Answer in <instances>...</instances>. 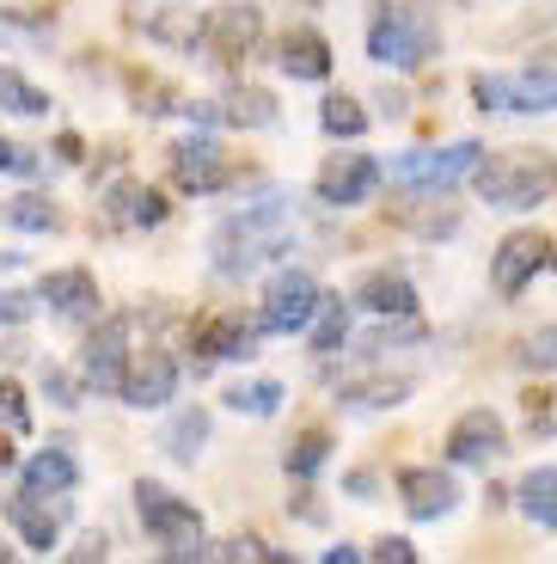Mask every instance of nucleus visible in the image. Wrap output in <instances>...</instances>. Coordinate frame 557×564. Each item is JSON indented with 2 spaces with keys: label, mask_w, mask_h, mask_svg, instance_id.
<instances>
[{
  "label": "nucleus",
  "mask_w": 557,
  "mask_h": 564,
  "mask_svg": "<svg viewBox=\"0 0 557 564\" xmlns=\"http://www.w3.org/2000/svg\"><path fill=\"white\" fill-rule=\"evenodd\" d=\"M472 184L490 209H533V203L557 197V154H545V148H502V154L478 160Z\"/></svg>",
  "instance_id": "obj_2"
},
{
  "label": "nucleus",
  "mask_w": 557,
  "mask_h": 564,
  "mask_svg": "<svg viewBox=\"0 0 557 564\" xmlns=\"http://www.w3.org/2000/svg\"><path fill=\"white\" fill-rule=\"evenodd\" d=\"M490 148L484 141H447V148H404L398 160H392V184H404V191H447V184H460L478 172V160H484Z\"/></svg>",
  "instance_id": "obj_6"
},
{
  "label": "nucleus",
  "mask_w": 557,
  "mask_h": 564,
  "mask_svg": "<svg viewBox=\"0 0 557 564\" xmlns=\"http://www.w3.org/2000/svg\"><path fill=\"white\" fill-rule=\"evenodd\" d=\"M398 497H404V516H411V522H441V516H454V503H460L454 479L435 473V466H404Z\"/></svg>",
  "instance_id": "obj_18"
},
{
  "label": "nucleus",
  "mask_w": 557,
  "mask_h": 564,
  "mask_svg": "<svg viewBox=\"0 0 557 564\" xmlns=\"http://www.w3.org/2000/svg\"><path fill=\"white\" fill-rule=\"evenodd\" d=\"M264 37V13L251 0H221L209 13H196V37H190V56L209 62V68H239V62L258 50Z\"/></svg>",
  "instance_id": "obj_4"
},
{
  "label": "nucleus",
  "mask_w": 557,
  "mask_h": 564,
  "mask_svg": "<svg viewBox=\"0 0 557 564\" xmlns=\"http://www.w3.org/2000/svg\"><path fill=\"white\" fill-rule=\"evenodd\" d=\"M258 332L264 325H251V319H239V313H203V319L190 325V350H196V362H245L251 350H258Z\"/></svg>",
  "instance_id": "obj_16"
},
{
  "label": "nucleus",
  "mask_w": 557,
  "mask_h": 564,
  "mask_svg": "<svg viewBox=\"0 0 557 564\" xmlns=\"http://www.w3.org/2000/svg\"><path fill=\"white\" fill-rule=\"evenodd\" d=\"M551 258L557 252H551V240H545L539 227H521V234H509V240L496 246V258H490V289H496V295H521Z\"/></svg>",
  "instance_id": "obj_13"
},
{
  "label": "nucleus",
  "mask_w": 557,
  "mask_h": 564,
  "mask_svg": "<svg viewBox=\"0 0 557 564\" xmlns=\"http://www.w3.org/2000/svg\"><path fill=\"white\" fill-rule=\"evenodd\" d=\"M319 129H325V135H337V141L368 135V111H362V99H349V93H331V99L319 105Z\"/></svg>",
  "instance_id": "obj_29"
},
{
  "label": "nucleus",
  "mask_w": 557,
  "mask_h": 564,
  "mask_svg": "<svg viewBox=\"0 0 557 564\" xmlns=\"http://www.w3.org/2000/svg\"><path fill=\"white\" fill-rule=\"evenodd\" d=\"M43 160H37V148H25V141H7L0 135V172H19V178H31Z\"/></svg>",
  "instance_id": "obj_37"
},
{
  "label": "nucleus",
  "mask_w": 557,
  "mask_h": 564,
  "mask_svg": "<svg viewBox=\"0 0 557 564\" xmlns=\"http://www.w3.org/2000/svg\"><path fill=\"white\" fill-rule=\"evenodd\" d=\"M172 203L160 197L154 184H141V178H117L111 191H105V203H98V221L111 227V234H135V227H160L166 221Z\"/></svg>",
  "instance_id": "obj_15"
},
{
  "label": "nucleus",
  "mask_w": 557,
  "mask_h": 564,
  "mask_svg": "<svg viewBox=\"0 0 557 564\" xmlns=\"http://www.w3.org/2000/svg\"><path fill=\"white\" fill-rule=\"evenodd\" d=\"M343 332H349V301L325 295L319 301V325H313V356H331L337 344H343Z\"/></svg>",
  "instance_id": "obj_33"
},
{
  "label": "nucleus",
  "mask_w": 557,
  "mask_h": 564,
  "mask_svg": "<svg viewBox=\"0 0 557 564\" xmlns=\"http://www.w3.org/2000/svg\"><path fill=\"white\" fill-rule=\"evenodd\" d=\"M356 558H362V546H349V540H337V546L325 552V564H356Z\"/></svg>",
  "instance_id": "obj_43"
},
{
  "label": "nucleus",
  "mask_w": 557,
  "mask_h": 564,
  "mask_svg": "<svg viewBox=\"0 0 557 564\" xmlns=\"http://www.w3.org/2000/svg\"><path fill=\"white\" fill-rule=\"evenodd\" d=\"M294 246V209H288V197H258V203H245V209H233V215H221L215 221V234H209V264H215V276H251V270H264L270 258H282Z\"/></svg>",
  "instance_id": "obj_1"
},
{
  "label": "nucleus",
  "mask_w": 557,
  "mask_h": 564,
  "mask_svg": "<svg viewBox=\"0 0 557 564\" xmlns=\"http://www.w3.org/2000/svg\"><path fill=\"white\" fill-rule=\"evenodd\" d=\"M325 460H331V436H325V430H301V436L288 442V454H282V466H288L294 479H313Z\"/></svg>",
  "instance_id": "obj_31"
},
{
  "label": "nucleus",
  "mask_w": 557,
  "mask_h": 564,
  "mask_svg": "<svg viewBox=\"0 0 557 564\" xmlns=\"http://www.w3.org/2000/svg\"><path fill=\"white\" fill-rule=\"evenodd\" d=\"M515 362L533 368V375H557V325H539V332L515 350Z\"/></svg>",
  "instance_id": "obj_35"
},
{
  "label": "nucleus",
  "mask_w": 557,
  "mask_h": 564,
  "mask_svg": "<svg viewBox=\"0 0 557 564\" xmlns=\"http://www.w3.org/2000/svg\"><path fill=\"white\" fill-rule=\"evenodd\" d=\"M135 516H141V528L160 540V558H209V546H203V516H196L184 497H172L166 485H154V479H141L135 485Z\"/></svg>",
  "instance_id": "obj_5"
},
{
  "label": "nucleus",
  "mask_w": 557,
  "mask_h": 564,
  "mask_svg": "<svg viewBox=\"0 0 557 564\" xmlns=\"http://www.w3.org/2000/svg\"><path fill=\"white\" fill-rule=\"evenodd\" d=\"M80 485V460H74L62 442H50V448H37L25 460V491H37V497H62V491H74Z\"/></svg>",
  "instance_id": "obj_22"
},
{
  "label": "nucleus",
  "mask_w": 557,
  "mask_h": 564,
  "mask_svg": "<svg viewBox=\"0 0 557 564\" xmlns=\"http://www.w3.org/2000/svg\"><path fill=\"white\" fill-rule=\"evenodd\" d=\"M43 387H50V399H56V405H80V399H74V381L62 375V368H43Z\"/></svg>",
  "instance_id": "obj_40"
},
{
  "label": "nucleus",
  "mask_w": 557,
  "mask_h": 564,
  "mask_svg": "<svg viewBox=\"0 0 557 564\" xmlns=\"http://www.w3.org/2000/svg\"><path fill=\"white\" fill-rule=\"evenodd\" d=\"M380 178H386V166L374 154H331L319 166V178H313V197L325 209H356V203H368L380 191Z\"/></svg>",
  "instance_id": "obj_11"
},
{
  "label": "nucleus",
  "mask_w": 557,
  "mask_h": 564,
  "mask_svg": "<svg viewBox=\"0 0 557 564\" xmlns=\"http://www.w3.org/2000/svg\"><path fill=\"white\" fill-rule=\"evenodd\" d=\"M74 558H105V540H98V534H86L80 546H74Z\"/></svg>",
  "instance_id": "obj_44"
},
{
  "label": "nucleus",
  "mask_w": 557,
  "mask_h": 564,
  "mask_svg": "<svg viewBox=\"0 0 557 564\" xmlns=\"http://www.w3.org/2000/svg\"><path fill=\"white\" fill-rule=\"evenodd\" d=\"M129 25L148 31V37H160V43H184V50H190V37H196L190 7H135V13H129Z\"/></svg>",
  "instance_id": "obj_26"
},
{
  "label": "nucleus",
  "mask_w": 557,
  "mask_h": 564,
  "mask_svg": "<svg viewBox=\"0 0 557 564\" xmlns=\"http://www.w3.org/2000/svg\"><path fill=\"white\" fill-rule=\"evenodd\" d=\"M0 466H13V430H0Z\"/></svg>",
  "instance_id": "obj_45"
},
{
  "label": "nucleus",
  "mask_w": 557,
  "mask_h": 564,
  "mask_svg": "<svg viewBox=\"0 0 557 564\" xmlns=\"http://www.w3.org/2000/svg\"><path fill=\"white\" fill-rule=\"evenodd\" d=\"M166 399H178V356H172V350H135V356H129L123 405L160 411Z\"/></svg>",
  "instance_id": "obj_17"
},
{
  "label": "nucleus",
  "mask_w": 557,
  "mask_h": 564,
  "mask_svg": "<svg viewBox=\"0 0 557 564\" xmlns=\"http://www.w3.org/2000/svg\"><path fill=\"white\" fill-rule=\"evenodd\" d=\"M472 99H478V111H515V117L557 111V68L478 74V80H472Z\"/></svg>",
  "instance_id": "obj_8"
},
{
  "label": "nucleus",
  "mask_w": 557,
  "mask_h": 564,
  "mask_svg": "<svg viewBox=\"0 0 557 564\" xmlns=\"http://www.w3.org/2000/svg\"><path fill=\"white\" fill-rule=\"evenodd\" d=\"M25 313H31V295H19V289L0 295V319H25Z\"/></svg>",
  "instance_id": "obj_41"
},
{
  "label": "nucleus",
  "mask_w": 557,
  "mask_h": 564,
  "mask_svg": "<svg viewBox=\"0 0 557 564\" xmlns=\"http://www.w3.org/2000/svg\"><path fill=\"white\" fill-rule=\"evenodd\" d=\"M551 25H557V0H545V7H539V13H533L521 31H551Z\"/></svg>",
  "instance_id": "obj_42"
},
{
  "label": "nucleus",
  "mask_w": 557,
  "mask_h": 564,
  "mask_svg": "<svg viewBox=\"0 0 557 564\" xmlns=\"http://www.w3.org/2000/svg\"><path fill=\"white\" fill-rule=\"evenodd\" d=\"M392 221L411 227V234H423V240H435V234L447 240V234L460 227V209L447 203V191H435V209H392Z\"/></svg>",
  "instance_id": "obj_30"
},
{
  "label": "nucleus",
  "mask_w": 557,
  "mask_h": 564,
  "mask_svg": "<svg viewBox=\"0 0 557 564\" xmlns=\"http://www.w3.org/2000/svg\"><path fill=\"white\" fill-rule=\"evenodd\" d=\"M7 516H13V528H19V540H25V546H37V552L56 546L62 503H37V491H19L13 503H7Z\"/></svg>",
  "instance_id": "obj_23"
},
{
  "label": "nucleus",
  "mask_w": 557,
  "mask_h": 564,
  "mask_svg": "<svg viewBox=\"0 0 557 564\" xmlns=\"http://www.w3.org/2000/svg\"><path fill=\"white\" fill-rule=\"evenodd\" d=\"M209 430H215V417L203 405H190V411H178V417L160 430V448H166L172 460H196V454H203V442H209Z\"/></svg>",
  "instance_id": "obj_24"
},
{
  "label": "nucleus",
  "mask_w": 557,
  "mask_h": 564,
  "mask_svg": "<svg viewBox=\"0 0 557 564\" xmlns=\"http://www.w3.org/2000/svg\"><path fill=\"white\" fill-rule=\"evenodd\" d=\"M0 111H13V117H43V111H50V99H43V93H37V86H31L19 68H0Z\"/></svg>",
  "instance_id": "obj_32"
},
{
  "label": "nucleus",
  "mask_w": 557,
  "mask_h": 564,
  "mask_svg": "<svg viewBox=\"0 0 557 564\" xmlns=\"http://www.w3.org/2000/svg\"><path fill=\"white\" fill-rule=\"evenodd\" d=\"M515 497H521V516L533 528H557V466H533Z\"/></svg>",
  "instance_id": "obj_25"
},
{
  "label": "nucleus",
  "mask_w": 557,
  "mask_h": 564,
  "mask_svg": "<svg viewBox=\"0 0 557 564\" xmlns=\"http://www.w3.org/2000/svg\"><path fill=\"white\" fill-rule=\"evenodd\" d=\"M0 221L7 227H25V234H56L62 227V209L50 197H37V191H25V197H13L7 209H0Z\"/></svg>",
  "instance_id": "obj_28"
},
{
  "label": "nucleus",
  "mask_w": 557,
  "mask_h": 564,
  "mask_svg": "<svg viewBox=\"0 0 557 564\" xmlns=\"http://www.w3.org/2000/svg\"><path fill=\"white\" fill-rule=\"evenodd\" d=\"M527 430H539V436H551V430H557L551 393H527Z\"/></svg>",
  "instance_id": "obj_39"
},
{
  "label": "nucleus",
  "mask_w": 557,
  "mask_h": 564,
  "mask_svg": "<svg viewBox=\"0 0 557 564\" xmlns=\"http://www.w3.org/2000/svg\"><path fill=\"white\" fill-rule=\"evenodd\" d=\"M276 68L288 74V80H325V74H331V43H325L319 31H288V37L276 43Z\"/></svg>",
  "instance_id": "obj_21"
},
{
  "label": "nucleus",
  "mask_w": 557,
  "mask_h": 564,
  "mask_svg": "<svg viewBox=\"0 0 557 564\" xmlns=\"http://www.w3.org/2000/svg\"><path fill=\"white\" fill-rule=\"evenodd\" d=\"M319 301H325V289H319V276L313 270H276L270 276V289H264V307H258V325L264 332H307L313 319H319Z\"/></svg>",
  "instance_id": "obj_9"
},
{
  "label": "nucleus",
  "mask_w": 557,
  "mask_h": 564,
  "mask_svg": "<svg viewBox=\"0 0 557 564\" xmlns=\"http://www.w3.org/2000/svg\"><path fill=\"white\" fill-rule=\"evenodd\" d=\"M368 558H380V564H417V546L411 540H398V534H386V540H374V552Z\"/></svg>",
  "instance_id": "obj_38"
},
{
  "label": "nucleus",
  "mask_w": 557,
  "mask_h": 564,
  "mask_svg": "<svg viewBox=\"0 0 557 564\" xmlns=\"http://www.w3.org/2000/svg\"><path fill=\"white\" fill-rule=\"evenodd\" d=\"M0 430H13V436L31 430V405H25V393H19V381H7V375H0Z\"/></svg>",
  "instance_id": "obj_36"
},
{
  "label": "nucleus",
  "mask_w": 557,
  "mask_h": 564,
  "mask_svg": "<svg viewBox=\"0 0 557 564\" xmlns=\"http://www.w3.org/2000/svg\"><path fill=\"white\" fill-rule=\"evenodd\" d=\"M129 332H135V313H111V319L92 325V338H86L80 350V375L92 393L105 399H123V381H129Z\"/></svg>",
  "instance_id": "obj_7"
},
{
  "label": "nucleus",
  "mask_w": 557,
  "mask_h": 564,
  "mask_svg": "<svg viewBox=\"0 0 557 564\" xmlns=\"http://www.w3.org/2000/svg\"><path fill=\"white\" fill-rule=\"evenodd\" d=\"M337 399H343L349 411H392V405L411 399V375H392V381H349Z\"/></svg>",
  "instance_id": "obj_27"
},
{
  "label": "nucleus",
  "mask_w": 557,
  "mask_h": 564,
  "mask_svg": "<svg viewBox=\"0 0 557 564\" xmlns=\"http://www.w3.org/2000/svg\"><path fill=\"white\" fill-rule=\"evenodd\" d=\"M356 307H368L374 319H398V313H417V289L398 270H368L356 282Z\"/></svg>",
  "instance_id": "obj_20"
},
{
  "label": "nucleus",
  "mask_w": 557,
  "mask_h": 564,
  "mask_svg": "<svg viewBox=\"0 0 557 564\" xmlns=\"http://www.w3.org/2000/svg\"><path fill=\"white\" fill-rule=\"evenodd\" d=\"M37 301H50L56 307V319H68V325H86L98 313V282H92V270H50V276L37 282Z\"/></svg>",
  "instance_id": "obj_19"
},
{
  "label": "nucleus",
  "mask_w": 557,
  "mask_h": 564,
  "mask_svg": "<svg viewBox=\"0 0 557 564\" xmlns=\"http://www.w3.org/2000/svg\"><path fill=\"white\" fill-rule=\"evenodd\" d=\"M441 50V31H435V13L423 7V0H380L374 25H368V56L380 62V68H423V62Z\"/></svg>",
  "instance_id": "obj_3"
},
{
  "label": "nucleus",
  "mask_w": 557,
  "mask_h": 564,
  "mask_svg": "<svg viewBox=\"0 0 557 564\" xmlns=\"http://www.w3.org/2000/svg\"><path fill=\"white\" fill-rule=\"evenodd\" d=\"M227 405L245 411V417H270V411L282 405V381H245V387L227 393Z\"/></svg>",
  "instance_id": "obj_34"
},
{
  "label": "nucleus",
  "mask_w": 557,
  "mask_h": 564,
  "mask_svg": "<svg viewBox=\"0 0 557 564\" xmlns=\"http://www.w3.org/2000/svg\"><path fill=\"white\" fill-rule=\"evenodd\" d=\"M502 454H509V430L490 405H472L454 417V430H447V460L454 466H490Z\"/></svg>",
  "instance_id": "obj_14"
},
{
  "label": "nucleus",
  "mask_w": 557,
  "mask_h": 564,
  "mask_svg": "<svg viewBox=\"0 0 557 564\" xmlns=\"http://www.w3.org/2000/svg\"><path fill=\"white\" fill-rule=\"evenodd\" d=\"M184 117L209 129H270L276 123V99L264 86H233L227 99H184Z\"/></svg>",
  "instance_id": "obj_12"
},
{
  "label": "nucleus",
  "mask_w": 557,
  "mask_h": 564,
  "mask_svg": "<svg viewBox=\"0 0 557 564\" xmlns=\"http://www.w3.org/2000/svg\"><path fill=\"white\" fill-rule=\"evenodd\" d=\"M166 172H172V184H178L184 197H215V191L233 184V160H227L215 141H203V135L172 141V148H166Z\"/></svg>",
  "instance_id": "obj_10"
}]
</instances>
